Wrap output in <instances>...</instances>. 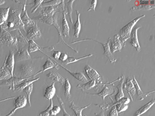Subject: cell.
Instances as JSON below:
<instances>
[{
	"label": "cell",
	"instance_id": "6da1fadb",
	"mask_svg": "<svg viewBox=\"0 0 155 116\" xmlns=\"http://www.w3.org/2000/svg\"><path fill=\"white\" fill-rule=\"evenodd\" d=\"M21 11L18 9L9 10L7 19L1 25V27L10 31L22 30L26 32L25 26L21 19Z\"/></svg>",
	"mask_w": 155,
	"mask_h": 116
},
{
	"label": "cell",
	"instance_id": "7a4b0ae2",
	"mask_svg": "<svg viewBox=\"0 0 155 116\" xmlns=\"http://www.w3.org/2000/svg\"><path fill=\"white\" fill-rule=\"evenodd\" d=\"M16 63L14 66L13 76L22 78L32 77L34 75L35 67L31 64L26 63Z\"/></svg>",
	"mask_w": 155,
	"mask_h": 116
},
{
	"label": "cell",
	"instance_id": "3957f363",
	"mask_svg": "<svg viewBox=\"0 0 155 116\" xmlns=\"http://www.w3.org/2000/svg\"><path fill=\"white\" fill-rule=\"evenodd\" d=\"M145 16L143 14L137 17L120 29L118 34L119 39L123 44H125V42L130 37L132 29L137 22Z\"/></svg>",
	"mask_w": 155,
	"mask_h": 116
},
{
	"label": "cell",
	"instance_id": "277c9868",
	"mask_svg": "<svg viewBox=\"0 0 155 116\" xmlns=\"http://www.w3.org/2000/svg\"><path fill=\"white\" fill-rule=\"evenodd\" d=\"M17 44L16 36L11 34L0 26V44L16 47Z\"/></svg>",
	"mask_w": 155,
	"mask_h": 116
},
{
	"label": "cell",
	"instance_id": "5b68a950",
	"mask_svg": "<svg viewBox=\"0 0 155 116\" xmlns=\"http://www.w3.org/2000/svg\"><path fill=\"white\" fill-rule=\"evenodd\" d=\"M86 74L91 80H94L96 85L102 83V77L94 69L88 65H86L84 67Z\"/></svg>",
	"mask_w": 155,
	"mask_h": 116
},
{
	"label": "cell",
	"instance_id": "8992f818",
	"mask_svg": "<svg viewBox=\"0 0 155 116\" xmlns=\"http://www.w3.org/2000/svg\"><path fill=\"white\" fill-rule=\"evenodd\" d=\"M109 39L110 44V50L112 53L116 51L120 52L122 47L125 46V44H123L120 40L118 34L114 35L113 39L109 37Z\"/></svg>",
	"mask_w": 155,
	"mask_h": 116
},
{
	"label": "cell",
	"instance_id": "52a82bcc",
	"mask_svg": "<svg viewBox=\"0 0 155 116\" xmlns=\"http://www.w3.org/2000/svg\"><path fill=\"white\" fill-rule=\"evenodd\" d=\"M15 107L11 111L5 116H11L17 110L24 107L27 102V99L26 97L23 95H20L17 97H15Z\"/></svg>",
	"mask_w": 155,
	"mask_h": 116
},
{
	"label": "cell",
	"instance_id": "ba28073f",
	"mask_svg": "<svg viewBox=\"0 0 155 116\" xmlns=\"http://www.w3.org/2000/svg\"><path fill=\"white\" fill-rule=\"evenodd\" d=\"M31 58L28 50L25 48L20 47L14 54V60L15 63L26 60Z\"/></svg>",
	"mask_w": 155,
	"mask_h": 116
},
{
	"label": "cell",
	"instance_id": "9c48e42d",
	"mask_svg": "<svg viewBox=\"0 0 155 116\" xmlns=\"http://www.w3.org/2000/svg\"><path fill=\"white\" fill-rule=\"evenodd\" d=\"M31 77L22 78L13 76L9 79L5 80L4 81L0 83V87L11 85L12 86L9 87L8 89L12 90L15 86L18 85L21 82L24 80L28 79Z\"/></svg>",
	"mask_w": 155,
	"mask_h": 116
},
{
	"label": "cell",
	"instance_id": "30bf717a",
	"mask_svg": "<svg viewBox=\"0 0 155 116\" xmlns=\"http://www.w3.org/2000/svg\"><path fill=\"white\" fill-rule=\"evenodd\" d=\"M41 32L38 26L37 21L34 25L31 26L26 32V37L30 40L37 39L41 36Z\"/></svg>",
	"mask_w": 155,
	"mask_h": 116
},
{
	"label": "cell",
	"instance_id": "8fae6325",
	"mask_svg": "<svg viewBox=\"0 0 155 116\" xmlns=\"http://www.w3.org/2000/svg\"><path fill=\"white\" fill-rule=\"evenodd\" d=\"M15 63L14 53L11 50L8 56L6 57L3 65L9 70L12 76H13Z\"/></svg>",
	"mask_w": 155,
	"mask_h": 116
},
{
	"label": "cell",
	"instance_id": "7c38bea8",
	"mask_svg": "<svg viewBox=\"0 0 155 116\" xmlns=\"http://www.w3.org/2000/svg\"><path fill=\"white\" fill-rule=\"evenodd\" d=\"M133 79L128 77L126 81L123 83V89L127 92L130 95L132 101V96L135 95L136 90L132 83Z\"/></svg>",
	"mask_w": 155,
	"mask_h": 116
},
{
	"label": "cell",
	"instance_id": "4fadbf2b",
	"mask_svg": "<svg viewBox=\"0 0 155 116\" xmlns=\"http://www.w3.org/2000/svg\"><path fill=\"white\" fill-rule=\"evenodd\" d=\"M141 27L136 26L132 29L131 33V38L130 43L135 48L137 51L139 52L140 51L141 48L138 42L137 32L138 30Z\"/></svg>",
	"mask_w": 155,
	"mask_h": 116
},
{
	"label": "cell",
	"instance_id": "5bb4252c",
	"mask_svg": "<svg viewBox=\"0 0 155 116\" xmlns=\"http://www.w3.org/2000/svg\"><path fill=\"white\" fill-rule=\"evenodd\" d=\"M133 77L132 83L135 89L136 92L137 93L138 100H142L143 99L149 94L154 91V90L153 91L150 92H149L143 93L141 90L140 87L137 82L134 75H133Z\"/></svg>",
	"mask_w": 155,
	"mask_h": 116
},
{
	"label": "cell",
	"instance_id": "9a60e30c",
	"mask_svg": "<svg viewBox=\"0 0 155 116\" xmlns=\"http://www.w3.org/2000/svg\"><path fill=\"white\" fill-rule=\"evenodd\" d=\"M93 40L95 41L96 42L102 45L104 50V53L103 54H104L107 57L111 63L115 62L117 60L114 57L110 50L109 45L110 40L109 38L107 42L106 43H101L94 39Z\"/></svg>",
	"mask_w": 155,
	"mask_h": 116
},
{
	"label": "cell",
	"instance_id": "2e32d148",
	"mask_svg": "<svg viewBox=\"0 0 155 116\" xmlns=\"http://www.w3.org/2000/svg\"><path fill=\"white\" fill-rule=\"evenodd\" d=\"M108 83L106 85V84H105V85L101 91L97 93H87L93 95H97L102 98L104 101V98L106 96L109 95H111L114 93V89L113 87L110 85H108Z\"/></svg>",
	"mask_w": 155,
	"mask_h": 116
},
{
	"label": "cell",
	"instance_id": "e0dca14e",
	"mask_svg": "<svg viewBox=\"0 0 155 116\" xmlns=\"http://www.w3.org/2000/svg\"><path fill=\"white\" fill-rule=\"evenodd\" d=\"M63 15L62 18V33L64 36L65 37L69 38H70L69 36V27L66 18V13L64 9L62 10L61 11Z\"/></svg>",
	"mask_w": 155,
	"mask_h": 116
},
{
	"label": "cell",
	"instance_id": "ac0fdd59",
	"mask_svg": "<svg viewBox=\"0 0 155 116\" xmlns=\"http://www.w3.org/2000/svg\"><path fill=\"white\" fill-rule=\"evenodd\" d=\"M57 12L56 8L54 6L46 7L39 12L40 16L52 17L54 16Z\"/></svg>",
	"mask_w": 155,
	"mask_h": 116
},
{
	"label": "cell",
	"instance_id": "d6986e66",
	"mask_svg": "<svg viewBox=\"0 0 155 116\" xmlns=\"http://www.w3.org/2000/svg\"><path fill=\"white\" fill-rule=\"evenodd\" d=\"M54 63L52 62L49 59L47 58L44 64L43 65V70H41L37 72L38 74L44 72L46 70L51 68H53L56 69H58L59 65L57 62Z\"/></svg>",
	"mask_w": 155,
	"mask_h": 116
},
{
	"label": "cell",
	"instance_id": "ffe728a7",
	"mask_svg": "<svg viewBox=\"0 0 155 116\" xmlns=\"http://www.w3.org/2000/svg\"><path fill=\"white\" fill-rule=\"evenodd\" d=\"M39 79L40 77H38L32 79L25 80L21 84L15 86L12 90L14 92L22 91L26 87Z\"/></svg>",
	"mask_w": 155,
	"mask_h": 116
},
{
	"label": "cell",
	"instance_id": "44dd1931",
	"mask_svg": "<svg viewBox=\"0 0 155 116\" xmlns=\"http://www.w3.org/2000/svg\"><path fill=\"white\" fill-rule=\"evenodd\" d=\"M155 102V99H152L148 102L142 106L134 113L133 116H140L148 110Z\"/></svg>",
	"mask_w": 155,
	"mask_h": 116
},
{
	"label": "cell",
	"instance_id": "7402d4cb",
	"mask_svg": "<svg viewBox=\"0 0 155 116\" xmlns=\"http://www.w3.org/2000/svg\"><path fill=\"white\" fill-rule=\"evenodd\" d=\"M59 64V66H60L63 68L67 71L71 76L77 79V80L80 81L81 82L83 83H85L88 81L87 79L82 72H72L68 69L64 67L61 65H60V64H59Z\"/></svg>",
	"mask_w": 155,
	"mask_h": 116
},
{
	"label": "cell",
	"instance_id": "603a6c76",
	"mask_svg": "<svg viewBox=\"0 0 155 116\" xmlns=\"http://www.w3.org/2000/svg\"><path fill=\"white\" fill-rule=\"evenodd\" d=\"M46 76L49 79L58 82L62 85L64 84L65 79L57 72L50 71Z\"/></svg>",
	"mask_w": 155,
	"mask_h": 116
},
{
	"label": "cell",
	"instance_id": "cb8c5ba5",
	"mask_svg": "<svg viewBox=\"0 0 155 116\" xmlns=\"http://www.w3.org/2000/svg\"><path fill=\"white\" fill-rule=\"evenodd\" d=\"M55 83V82H53L51 85L47 86L45 89L44 95V97L45 98L50 100L54 97L56 91Z\"/></svg>",
	"mask_w": 155,
	"mask_h": 116
},
{
	"label": "cell",
	"instance_id": "d4e9b609",
	"mask_svg": "<svg viewBox=\"0 0 155 116\" xmlns=\"http://www.w3.org/2000/svg\"><path fill=\"white\" fill-rule=\"evenodd\" d=\"M120 80L116 87L118 89L117 93L115 95V100L116 101L124 97V95L123 91V85L124 83L125 76L124 75L121 76Z\"/></svg>",
	"mask_w": 155,
	"mask_h": 116
},
{
	"label": "cell",
	"instance_id": "484cf974",
	"mask_svg": "<svg viewBox=\"0 0 155 116\" xmlns=\"http://www.w3.org/2000/svg\"><path fill=\"white\" fill-rule=\"evenodd\" d=\"M77 19L74 25V33L73 36L75 38H78L81 29V24L80 16V13L78 11L76 10Z\"/></svg>",
	"mask_w": 155,
	"mask_h": 116
},
{
	"label": "cell",
	"instance_id": "4316f807",
	"mask_svg": "<svg viewBox=\"0 0 155 116\" xmlns=\"http://www.w3.org/2000/svg\"><path fill=\"white\" fill-rule=\"evenodd\" d=\"M91 104L90 103L84 106L80 107L77 106L75 105L74 102L72 101L71 102L69 108L74 111L76 116H86V115H82V112L84 109L87 108Z\"/></svg>",
	"mask_w": 155,
	"mask_h": 116
},
{
	"label": "cell",
	"instance_id": "83f0119b",
	"mask_svg": "<svg viewBox=\"0 0 155 116\" xmlns=\"http://www.w3.org/2000/svg\"><path fill=\"white\" fill-rule=\"evenodd\" d=\"M23 12V15L22 17H21V19L22 23L24 26H32L34 25L36 21L35 22L34 20L28 17L26 10Z\"/></svg>",
	"mask_w": 155,
	"mask_h": 116
},
{
	"label": "cell",
	"instance_id": "f1b7e54d",
	"mask_svg": "<svg viewBox=\"0 0 155 116\" xmlns=\"http://www.w3.org/2000/svg\"><path fill=\"white\" fill-rule=\"evenodd\" d=\"M96 85V82L94 80H91L87 82L81 84H78L76 86L78 89H81L83 91L88 90L94 87Z\"/></svg>",
	"mask_w": 155,
	"mask_h": 116
},
{
	"label": "cell",
	"instance_id": "f546056e",
	"mask_svg": "<svg viewBox=\"0 0 155 116\" xmlns=\"http://www.w3.org/2000/svg\"><path fill=\"white\" fill-rule=\"evenodd\" d=\"M54 27L56 28L57 30L58 35V40L57 42V43H64L66 45L69 47L72 50H74L76 53H78V51H76L75 50L73 49L72 47H70L68 44H67L64 40L60 30V26L58 25V23L57 21V18H56L54 21V22L52 25Z\"/></svg>",
	"mask_w": 155,
	"mask_h": 116
},
{
	"label": "cell",
	"instance_id": "4dcf8cb0",
	"mask_svg": "<svg viewBox=\"0 0 155 116\" xmlns=\"http://www.w3.org/2000/svg\"><path fill=\"white\" fill-rule=\"evenodd\" d=\"M12 77L11 72L8 69L3 65L2 67L0 66V80H6Z\"/></svg>",
	"mask_w": 155,
	"mask_h": 116
},
{
	"label": "cell",
	"instance_id": "1f68e13d",
	"mask_svg": "<svg viewBox=\"0 0 155 116\" xmlns=\"http://www.w3.org/2000/svg\"><path fill=\"white\" fill-rule=\"evenodd\" d=\"M56 18V16L54 15L52 17H42L39 16L37 20L44 23L52 25Z\"/></svg>",
	"mask_w": 155,
	"mask_h": 116
},
{
	"label": "cell",
	"instance_id": "d6a6232c",
	"mask_svg": "<svg viewBox=\"0 0 155 116\" xmlns=\"http://www.w3.org/2000/svg\"><path fill=\"white\" fill-rule=\"evenodd\" d=\"M9 9V7L0 8V26L7 19Z\"/></svg>",
	"mask_w": 155,
	"mask_h": 116
},
{
	"label": "cell",
	"instance_id": "836d02e7",
	"mask_svg": "<svg viewBox=\"0 0 155 116\" xmlns=\"http://www.w3.org/2000/svg\"><path fill=\"white\" fill-rule=\"evenodd\" d=\"M28 51L29 53H31L37 51H40L43 48L38 46L33 40H28Z\"/></svg>",
	"mask_w": 155,
	"mask_h": 116
},
{
	"label": "cell",
	"instance_id": "e575fe53",
	"mask_svg": "<svg viewBox=\"0 0 155 116\" xmlns=\"http://www.w3.org/2000/svg\"><path fill=\"white\" fill-rule=\"evenodd\" d=\"M93 54V53L89 54L88 55H86L84 56L79 57H68L67 59L65 61L62 62V63L63 64L67 65L70 63H74L82 59L91 57L92 56Z\"/></svg>",
	"mask_w": 155,
	"mask_h": 116
},
{
	"label": "cell",
	"instance_id": "d590c367",
	"mask_svg": "<svg viewBox=\"0 0 155 116\" xmlns=\"http://www.w3.org/2000/svg\"><path fill=\"white\" fill-rule=\"evenodd\" d=\"M155 5H140L138 6H133L130 9L131 11L140 10H149L152 9H154Z\"/></svg>",
	"mask_w": 155,
	"mask_h": 116
},
{
	"label": "cell",
	"instance_id": "8d00e7d4",
	"mask_svg": "<svg viewBox=\"0 0 155 116\" xmlns=\"http://www.w3.org/2000/svg\"><path fill=\"white\" fill-rule=\"evenodd\" d=\"M64 96L68 99H70L71 95L70 91L71 85L67 78L65 79L64 83Z\"/></svg>",
	"mask_w": 155,
	"mask_h": 116
},
{
	"label": "cell",
	"instance_id": "74e56055",
	"mask_svg": "<svg viewBox=\"0 0 155 116\" xmlns=\"http://www.w3.org/2000/svg\"><path fill=\"white\" fill-rule=\"evenodd\" d=\"M75 0H69L67 3V14H68L69 19L71 23L73 24L72 14L73 11V4Z\"/></svg>",
	"mask_w": 155,
	"mask_h": 116
},
{
	"label": "cell",
	"instance_id": "f35d334b",
	"mask_svg": "<svg viewBox=\"0 0 155 116\" xmlns=\"http://www.w3.org/2000/svg\"><path fill=\"white\" fill-rule=\"evenodd\" d=\"M61 0H51L48 1H44L41 3L40 6L41 7L54 6L59 4Z\"/></svg>",
	"mask_w": 155,
	"mask_h": 116
},
{
	"label": "cell",
	"instance_id": "ab89813d",
	"mask_svg": "<svg viewBox=\"0 0 155 116\" xmlns=\"http://www.w3.org/2000/svg\"><path fill=\"white\" fill-rule=\"evenodd\" d=\"M33 89V83L26 87L24 89L26 94L27 96V100L28 105L29 107L31 106V103L30 100V96Z\"/></svg>",
	"mask_w": 155,
	"mask_h": 116
},
{
	"label": "cell",
	"instance_id": "60d3db41",
	"mask_svg": "<svg viewBox=\"0 0 155 116\" xmlns=\"http://www.w3.org/2000/svg\"><path fill=\"white\" fill-rule=\"evenodd\" d=\"M56 96L62 109L63 112V116H74L73 115L67 113L65 110L64 105L61 98L57 95H56Z\"/></svg>",
	"mask_w": 155,
	"mask_h": 116
},
{
	"label": "cell",
	"instance_id": "b9f144b4",
	"mask_svg": "<svg viewBox=\"0 0 155 116\" xmlns=\"http://www.w3.org/2000/svg\"><path fill=\"white\" fill-rule=\"evenodd\" d=\"M53 106V102L52 99L50 100V103L45 110L40 113L37 116H49L50 115V111Z\"/></svg>",
	"mask_w": 155,
	"mask_h": 116
},
{
	"label": "cell",
	"instance_id": "7bdbcfd3",
	"mask_svg": "<svg viewBox=\"0 0 155 116\" xmlns=\"http://www.w3.org/2000/svg\"><path fill=\"white\" fill-rule=\"evenodd\" d=\"M18 33L16 36L17 42L24 44L28 43V40L24 36L20 30H18Z\"/></svg>",
	"mask_w": 155,
	"mask_h": 116
},
{
	"label": "cell",
	"instance_id": "ee69618b",
	"mask_svg": "<svg viewBox=\"0 0 155 116\" xmlns=\"http://www.w3.org/2000/svg\"><path fill=\"white\" fill-rule=\"evenodd\" d=\"M115 106L118 113L126 111L128 107L127 104H117Z\"/></svg>",
	"mask_w": 155,
	"mask_h": 116
},
{
	"label": "cell",
	"instance_id": "f6af8a7d",
	"mask_svg": "<svg viewBox=\"0 0 155 116\" xmlns=\"http://www.w3.org/2000/svg\"><path fill=\"white\" fill-rule=\"evenodd\" d=\"M61 110L60 107L57 105L53 106L50 111V114L51 115L55 116Z\"/></svg>",
	"mask_w": 155,
	"mask_h": 116
},
{
	"label": "cell",
	"instance_id": "bcb514c9",
	"mask_svg": "<svg viewBox=\"0 0 155 116\" xmlns=\"http://www.w3.org/2000/svg\"><path fill=\"white\" fill-rule=\"evenodd\" d=\"M44 0H35L34 1V5L32 6L31 9L34 8L31 11V13H34L37 10L38 8L40 6L41 3Z\"/></svg>",
	"mask_w": 155,
	"mask_h": 116
},
{
	"label": "cell",
	"instance_id": "7dc6e473",
	"mask_svg": "<svg viewBox=\"0 0 155 116\" xmlns=\"http://www.w3.org/2000/svg\"><path fill=\"white\" fill-rule=\"evenodd\" d=\"M109 116H118V113L116 109L115 105L112 107L110 112Z\"/></svg>",
	"mask_w": 155,
	"mask_h": 116
},
{
	"label": "cell",
	"instance_id": "c3c4849f",
	"mask_svg": "<svg viewBox=\"0 0 155 116\" xmlns=\"http://www.w3.org/2000/svg\"><path fill=\"white\" fill-rule=\"evenodd\" d=\"M97 0H92L91 2V6L87 10V11H89L92 10L94 11H95V8L97 4Z\"/></svg>",
	"mask_w": 155,
	"mask_h": 116
},
{
	"label": "cell",
	"instance_id": "681fc988",
	"mask_svg": "<svg viewBox=\"0 0 155 116\" xmlns=\"http://www.w3.org/2000/svg\"><path fill=\"white\" fill-rule=\"evenodd\" d=\"M68 55L64 53H61L59 60L62 62L65 61L68 58Z\"/></svg>",
	"mask_w": 155,
	"mask_h": 116
},
{
	"label": "cell",
	"instance_id": "f907efd6",
	"mask_svg": "<svg viewBox=\"0 0 155 116\" xmlns=\"http://www.w3.org/2000/svg\"><path fill=\"white\" fill-rule=\"evenodd\" d=\"M61 52L58 51H54L52 54L53 57L56 60L59 59Z\"/></svg>",
	"mask_w": 155,
	"mask_h": 116
},
{
	"label": "cell",
	"instance_id": "816d5d0a",
	"mask_svg": "<svg viewBox=\"0 0 155 116\" xmlns=\"http://www.w3.org/2000/svg\"><path fill=\"white\" fill-rule=\"evenodd\" d=\"M94 116H104V112L102 111L99 113H95Z\"/></svg>",
	"mask_w": 155,
	"mask_h": 116
},
{
	"label": "cell",
	"instance_id": "f5cc1de1",
	"mask_svg": "<svg viewBox=\"0 0 155 116\" xmlns=\"http://www.w3.org/2000/svg\"><path fill=\"white\" fill-rule=\"evenodd\" d=\"M5 1L4 0H0V5L4 4L5 3Z\"/></svg>",
	"mask_w": 155,
	"mask_h": 116
}]
</instances>
